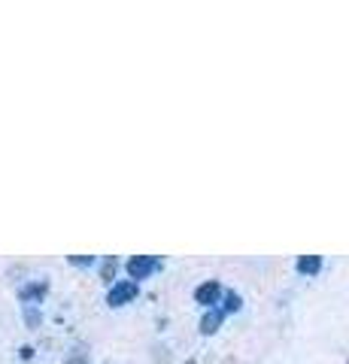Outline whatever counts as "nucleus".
Listing matches in <instances>:
<instances>
[{
  "label": "nucleus",
  "instance_id": "1",
  "mask_svg": "<svg viewBox=\"0 0 349 364\" xmlns=\"http://www.w3.org/2000/svg\"><path fill=\"white\" fill-rule=\"evenodd\" d=\"M161 267V261L155 258V255H134L128 261V273H131V282L134 279H146L152 270H159Z\"/></svg>",
  "mask_w": 349,
  "mask_h": 364
},
{
  "label": "nucleus",
  "instance_id": "2",
  "mask_svg": "<svg viewBox=\"0 0 349 364\" xmlns=\"http://www.w3.org/2000/svg\"><path fill=\"white\" fill-rule=\"evenodd\" d=\"M131 298H137V282L122 279V282H116V286L109 289L107 304H109V306H122V304H128Z\"/></svg>",
  "mask_w": 349,
  "mask_h": 364
},
{
  "label": "nucleus",
  "instance_id": "3",
  "mask_svg": "<svg viewBox=\"0 0 349 364\" xmlns=\"http://www.w3.org/2000/svg\"><path fill=\"white\" fill-rule=\"evenodd\" d=\"M219 294H222V286L216 279H210V282H204V286H198V291H195V301L198 304H204V306H213L219 301Z\"/></svg>",
  "mask_w": 349,
  "mask_h": 364
},
{
  "label": "nucleus",
  "instance_id": "4",
  "mask_svg": "<svg viewBox=\"0 0 349 364\" xmlns=\"http://www.w3.org/2000/svg\"><path fill=\"white\" fill-rule=\"evenodd\" d=\"M222 316H225V310H210V313L204 316V322H200V331H204V334H213V331L219 328Z\"/></svg>",
  "mask_w": 349,
  "mask_h": 364
},
{
  "label": "nucleus",
  "instance_id": "5",
  "mask_svg": "<svg viewBox=\"0 0 349 364\" xmlns=\"http://www.w3.org/2000/svg\"><path fill=\"white\" fill-rule=\"evenodd\" d=\"M298 270L301 273H319L322 270V258L319 255H304V258H298Z\"/></svg>",
  "mask_w": 349,
  "mask_h": 364
},
{
  "label": "nucleus",
  "instance_id": "6",
  "mask_svg": "<svg viewBox=\"0 0 349 364\" xmlns=\"http://www.w3.org/2000/svg\"><path fill=\"white\" fill-rule=\"evenodd\" d=\"M240 306H243V298H240V294H234V291L225 294V313H237Z\"/></svg>",
  "mask_w": 349,
  "mask_h": 364
},
{
  "label": "nucleus",
  "instance_id": "7",
  "mask_svg": "<svg viewBox=\"0 0 349 364\" xmlns=\"http://www.w3.org/2000/svg\"><path fill=\"white\" fill-rule=\"evenodd\" d=\"M112 273H116V261H107V264H104V277L109 279V277H112Z\"/></svg>",
  "mask_w": 349,
  "mask_h": 364
},
{
  "label": "nucleus",
  "instance_id": "8",
  "mask_svg": "<svg viewBox=\"0 0 349 364\" xmlns=\"http://www.w3.org/2000/svg\"><path fill=\"white\" fill-rule=\"evenodd\" d=\"M70 261H73V264H92V255H88V258L85 255H73Z\"/></svg>",
  "mask_w": 349,
  "mask_h": 364
}]
</instances>
